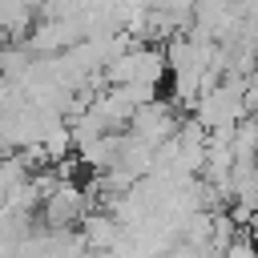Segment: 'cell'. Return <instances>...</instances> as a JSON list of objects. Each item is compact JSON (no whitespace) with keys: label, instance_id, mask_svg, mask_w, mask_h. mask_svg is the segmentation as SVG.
I'll list each match as a JSON object with an SVG mask.
<instances>
[{"label":"cell","instance_id":"obj_1","mask_svg":"<svg viewBox=\"0 0 258 258\" xmlns=\"http://www.w3.org/2000/svg\"><path fill=\"white\" fill-rule=\"evenodd\" d=\"M165 73H169L165 48H157V44H149V40L129 44L117 60L105 64V81H109V85H153V89H157Z\"/></svg>","mask_w":258,"mask_h":258},{"label":"cell","instance_id":"obj_2","mask_svg":"<svg viewBox=\"0 0 258 258\" xmlns=\"http://www.w3.org/2000/svg\"><path fill=\"white\" fill-rule=\"evenodd\" d=\"M177 129H181L177 109H173L169 101H149V105H137V109H133V117H129V129H125V133L157 149V145H165L169 137H177Z\"/></svg>","mask_w":258,"mask_h":258},{"label":"cell","instance_id":"obj_3","mask_svg":"<svg viewBox=\"0 0 258 258\" xmlns=\"http://www.w3.org/2000/svg\"><path fill=\"white\" fill-rule=\"evenodd\" d=\"M40 214H44L48 230H69V226H77V222L89 214V206H85V189H81L77 181H60V185L40 202Z\"/></svg>","mask_w":258,"mask_h":258},{"label":"cell","instance_id":"obj_4","mask_svg":"<svg viewBox=\"0 0 258 258\" xmlns=\"http://www.w3.org/2000/svg\"><path fill=\"white\" fill-rule=\"evenodd\" d=\"M81 222H85V226H81V238H85L89 250H113V246L121 242V234H125V226H121L109 210H101V214H85Z\"/></svg>","mask_w":258,"mask_h":258},{"label":"cell","instance_id":"obj_5","mask_svg":"<svg viewBox=\"0 0 258 258\" xmlns=\"http://www.w3.org/2000/svg\"><path fill=\"white\" fill-rule=\"evenodd\" d=\"M28 177V165L16 157V153H8V157H0V210H4V202H8V194L20 185Z\"/></svg>","mask_w":258,"mask_h":258}]
</instances>
